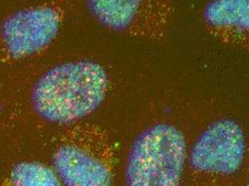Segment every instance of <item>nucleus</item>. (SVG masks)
<instances>
[{
  "mask_svg": "<svg viewBox=\"0 0 249 186\" xmlns=\"http://www.w3.org/2000/svg\"><path fill=\"white\" fill-rule=\"evenodd\" d=\"M110 87V75L99 62L64 61L51 66L35 81L30 105L43 121L70 125L95 112L106 101Z\"/></svg>",
  "mask_w": 249,
  "mask_h": 186,
  "instance_id": "f257e3e1",
  "label": "nucleus"
},
{
  "mask_svg": "<svg viewBox=\"0 0 249 186\" xmlns=\"http://www.w3.org/2000/svg\"><path fill=\"white\" fill-rule=\"evenodd\" d=\"M188 157L186 138L171 123H156L134 139L129 150L126 186H180Z\"/></svg>",
  "mask_w": 249,
  "mask_h": 186,
  "instance_id": "f03ea898",
  "label": "nucleus"
},
{
  "mask_svg": "<svg viewBox=\"0 0 249 186\" xmlns=\"http://www.w3.org/2000/svg\"><path fill=\"white\" fill-rule=\"evenodd\" d=\"M67 126L52 158L61 184L112 186V152L105 132L83 121Z\"/></svg>",
  "mask_w": 249,
  "mask_h": 186,
  "instance_id": "7ed1b4c3",
  "label": "nucleus"
},
{
  "mask_svg": "<svg viewBox=\"0 0 249 186\" xmlns=\"http://www.w3.org/2000/svg\"><path fill=\"white\" fill-rule=\"evenodd\" d=\"M67 0L18 9L0 25V55L18 63L43 53L58 38L68 14Z\"/></svg>",
  "mask_w": 249,
  "mask_h": 186,
  "instance_id": "20e7f679",
  "label": "nucleus"
},
{
  "mask_svg": "<svg viewBox=\"0 0 249 186\" xmlns=\"http://www.w3.org/2000/svg\"><path fill=\"white\" fill-rule=\"evenodd\" d=\"M85 6L102 27L150 42L167 37L174 17L173 0H85Z\"/></svg>",
  "mask_w": 249,
  "mask_h": 186,
  "instance_id": "39448f33",
  "label": "nucleus"
},
{
  "mask_svg": "<svg viewBox=\"0 0 249 186\" xmlns=\"http://www.w3.org/2000/svg\"><path fill=\"white\" fill-rule=\"evenodd\" d=\"M202 18L213 39L229 47L249 51V0H210Z\"/></svg>",
  "mask_w": 249,
  "mask_h": 186,
  "instance_id": "423d86ee",
  "label": "nucleus"
},
{
  "mask_svg": "<svg viewBox=\"0 0 249 186\" xmlns=\"http://www.w3.org/2000/svg\"><path fill=\"white\" fill-rule=\"evenodd\" d=\"M1 186H62L53 168L38 162H22L12 168Z\"/></svg>",
  "mask_w": 249,
  "mask_h": 186,
  "instance_id": "0eeeda50",
  "label": "nucleus"
},
{
  "mask_svg": "<svg viewBox=\"0 0 249 186\" xmlns=\"http://www.w3.org/2000/svg\"><path fill=\"white\" fill-rule=\"evenodd\" d=\"M244 186H249V168H248V173H247V178H246V182Z\"/></svg>",
  "mask_w": 249,
  "mask_h": 186,
  "instance_id": "6e6552de",
  "label": "nucleus"
}]
</instances>
